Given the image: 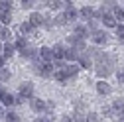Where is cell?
Instances as JSON below:
<instances>
[{"instance_id": "31", "label": "cell", "mask_w": 124, "mask_h": 122, "mask_svg": "<svg viewBox=\"0 0 124 122\" xmlns=\"http://www.w3.org/2000/svg\"><path fill=\"white\" fill-rule=\"evenodd\" d=\"M65 22H67V18H65V14H63V16H57V18H55V24H59V26H63Z\"/></svg>"}, {"instance_id": "23", "label": "cell", "mask_w": 124, "mask_h": 122, "mask_svg": "<svg viewBox=\"0 0 124 122\" xmlns=\"http://www.w3.org/2000/svg\"><path fill=\"white\" fill-rule=\"evenodd\" d=\"M85 120H87V122H101V116H99L97 112H89Z\"/></svg>"}, {"instance_id": "30", "label": "cell", "mask_w": 124, "mask_h": 122, "mask_svg": "<svg viewBox=\"0 0 124 122\" xmlns=\"http://www.w3.org/2000/svg\"><path fill=\"white\" fill-rule=\"evenodd\" d=\"M0 12H10V2L2 0V2H0Z\"/></svg>"}, {"instance_id": "19", "label": "cell", "mask_w": 124, "mask_h": 122, "mask_svg": "<svg viewBox=\"0 0 124 122\" xmlns=\"http://www.w3.org/2000/svg\"><path fill=\"white\" fill-rule=\"evenodd\" d=\"M14 102H16V97H12L10 93H6V95L2 97V104H6V106H12Z\"/></svg>"}, {"instance_id": "6", "label": "cell", "mask_w": 124, "mask_h": 122, "mask_svg": "<svg viewBox=\"0 0 124 122\" xmlns=\"http://www.w3.org/2000/svg\"><path fill=\"white\" fill-rule=\"evenodd\" d=\"M30 24H32L34 28L36 26H41L43 24V16H41L39 12H32V14H30Z\"/></svg>"}, {"instance_id": "4", "label": "cell", "mask_w": 124, "mask_h": 122, "mask_svg": "<svg viewBox=\"0 0 124 122\" xmlns=\"http://www.w3.org/2000/svg\"><path fill=\"white\" fill-rule=\"evenodd\" d=\"M102 22H104V26H108V28H116V26H118V24H116V18H114V14H110V12H104Z\"/></svg>"}, {"instance_id": "16", "label": "cell", "mask_w": 124, "mask_h": 122, "mask_svg": "<svg viewBox=\"0 0 124 122\" xmlns=\"http://www.w3.org/2000/svg\"><path fill=\"white\" fill-rule=\"evenodd\" d=\"M14 51H16V45H12V43H6V45H4V49H2L4 57H12Z\"/></svg>"}, {"instance_id": "35", "label": "cell", "mask_w": 124, "mask_h": 122, "mask_svg": "<svg viewBox=\"0 0 124 122\" xmlns=\"http://www.w3.org/2000/svg\"><path fill=\"white\" fill-rule=\"evenodd\" d=\"M0 69H4V67H2V57H0Z\"/></svg>"}, {"instance_id": "9", "label": "cell", "mask_w": 124, "mask_h": 122, "mask_svg": "<svg viewBox=\"0 0 124 122\" xmlns=\"http://www.w3.org/2000/svg\"><path fill=\"white\" fill-rule=\"evenodd\" d=\"M112 112L118 114V116L124 120V102H122V100H114V104H112Z\"/></svg>"}, {"instance_id": "13", "label": "cell", "mask_w": 124, "mask_h": 122, "mask_svg": "<svg viewBox=\"0 0 124 122\" xmlns=\"http://www.w3.org/2000/svg\"><path fill=\"white\" fill-rule=\"evenodd\" d=\"M97 91H99V93L101 95H110V85H108V83H104V81H99L97 83Z\"/></svg>"}, {"instance_id": "14", "label": "cell", "mask_w": 124, "mask_h": 122, "mask_svg": "<svg viewBox=\"0 0 124 122\" xmlns=\"http://www.w3.org/2000/svg\"><path fill=\"white\" fill-rule=\"evenodd\" d=\"M77 16H79V12H77V10H75V6L69 2V6L65 8V18H67V20H75Z\"/></svg>"}, {"instance_id": "37", "label": "cell", "mask_w": 124, "mask_h": 122, "mask_svg": "<svg viewBox=\"0 0 124 122\" xmlns=\"http://www.w3.org/2000/svg\"><path fill=\"white\" fill-rule=\"evenodd\" d=\"M120 122H124V120H120Z\"/></svg>"}, {"instance_id": "21", "label": "cell", "mask_w": 124, "mask_h": 122, "mask_svg": "<svg viewBox=\"0 0 124 122\" xmlns=\"http://www.w3.org/2000/svg\"><path fill=\"white\" fill-rule=\"evenodd\" d=\"M0 22L2 24H10L12 22V12H0Z\"/></svg>"}, {"instance_id": "2", "label": "cell", "mask_w": 124, "mask_h": 122, "mask_svg": "<svg viewBox=\"0 0 124 122\" xmlns=\"http://www.w3.org/2000/svg\"><path fill=\"white\" fill-rule=\"evenodd\" d=\"M36 67H38L36 71L41 75V77H49V75H53V65H49V63H43V65H39V63H38Z\"/></svg>"}, {"instance_id": "15", "label": "cell", "mask_w": 124, "mask_h": 122, "mask_svg": "<svg viewBox=\"0 0 124 122\" xmlns=\"http://www.w3.org/2000/svg\"><path fill=\"white\" fill-rule=\"evenodd\" d=\"M65 59H67V61H71V63H75V61L79 59V51H75L73 47L65 49Z\"/></svg>"}, {"instance_id": "25", "label": "cell", "mask_w": 124, "mask_h": 122, "mask_svg": "<svg viewBox=\"0 0 124 122\" xmlns=\"http://www.w3.org/2000/svg\"><path fill=\"white\" fill-rule=\"evenodd\" d=\"M12 34H10V30L8 28H0V39H8Z\"/></svg>"}, {"instance_id": "38", "label": "cell", "mask_w": 124, "mask_h": 122, "mask_svg": "<svg viewBox=\"0 0 124 122\" xmlns=\"http://www.w3.org/2000/svg\"><path fill=\"white\" fill-rule=\"evenodd\" d=\"M0 114H2V112H0Z\"/></svg>"}, {"instance_id": "12", "label": "cell", "mask_w": 124, "mask_h": 122, "mask_svg": "<svg viewBox=\"0 0 124 122\" xmlns=\"http://www.w3.org/2000/svg\"><path fill=\"white\" fill-rule=\"evenodd\" d=\"M53 59H57V61L65 59V47L63 45H55L53 47Z\"/></svg>"}, {"instance_id": "1", "label": "cell", "mask_w": 124, "mask_h": 122, "mask_svg": "<svg viewBox=\"0 0 124 122\" xmlns=\"http://www.w3.org/2000/svg\"><path fill=\"white\" fill-rule=\"evenodd\" d=\"M20 97L22 99H34V87H32V83H24L20 87Z\"/></svg>"}, {"instance_id": "33", "label": "cell", "mask_w": 124, "mask_h": 122, "mask_svg": "<svg viewBox=\"0 0 124 122\" xmlns=\"http://www.w3.org/2000/svg\"><path fill=\"white\" fill-rule=\"evenodd\" d=\"M116 77H118V81H120V83H124V69H118Z\"/></svg>"}, {"instance_id": "36", "label": "cell", "mask_w": 124, "mask_h": 122, "mask_svg": "<svg viewBox=\"0 0 124 122\" xmlns=\"http://www.w3.org/2000/svg\"><path fill=\"white\" fill-rule=\"evenodd\" d=\"M2 49H4V47H2V43H0V51H2Z\"/></svg>"}, {"instance_id": "24", "label": "cell", "mask_w": 124, "mask_h": 122, "mask_svg": "<svg viewBox=\"0 0 124 122\" xmlns=\"http://www.w3.org/2000/svg\"><path fill=\"white\" fill-rule=\"evenodd\" d=\"M114 18L120 20V22H124V10L122 8H114Z\"/></svg>"}, {"instance_id": "29", "label": "cell", "mask_w": 124, "mask_h": 122, "mask_svg": "<svg viewBox=\"0 0 124 122\" xmlns=\"http://www.w3.org/2000/svg\"><path fill=\"white\" fill-rule=\"evenodd\" d=\"M16 47H18L20 51H24V49H26V39H24V38H18V41H16Z\"/></svg>"}, {"instance_id": "5", "label": "cell", "mask_w": 124, "mask_h": 122, "mask_svg": "<svg viewBox=\"0 0 124 122\" xmlns=\"http://www.w3.org/2000/svg\"><path fill=\"white\" fill-rule=\"evenodd\" d=\"M110 73V63H99L97 65V75L99 77H108Z\"/></svg>"}, {"instance_id": "11", "label": "cell", "mask_w": 124, "mask_h": 122, "mask_svg": "<svg viewBox=\"0 0 124 122\" xmlns=\"http://www.w3.org/2000/svg\"><path fill=\"white\" fill-rule=\"evenodd\" d=\"M79 16H81V18H85V20H91L93 16H95V10H93L91 6H85V8H81V10H79Z\"/></svg>"}, {"instance_id": "20", "label": "cell", "mask_w": 124, "mask_h": 122, "mask_svg": "<svg viewBox=\"0 0 124 122\" xmlns=\"http://www.w3.org/2000/svg\"><path fill=\"white\" fill-rule=\"evenodd\" d=\"M55 79H57L59 83H67V79H69V77H67L65 69H63V71H55Z\"/></svg>"}, {"instance_id": "10", "label": "cell", "mask_w": 124, "mask_h": 122, "mask_svg": "<svg viewBox=\"0 0 124 122\" xmlns=\"http://www.w3.org/2000/svg\"><path fill=\"white\" fill-rule=\"evenodd\" d=\"M39 57H41L43 61H51V59H53V49H51V47H41V49H39Z\"/></svg>"}, {"instance_id": "26", "label": "cell", "mask_w": 124, "mask_h": 122, "mask_svg": "<svg viewBox=\"0 0 124 122\" xmlns=\"http://www.w3.org/2000/svg\"><path fill=\"white\" fill-rule=\"evenodd\" d=\"M6 122H20V118H18V114L8 112V114H6Z\"/></svg>"}, {"instance_id": "7", "label": "cell", "mask_w": 124, "mask_h": 122, "mask_svg": "<svg viewBox=\"0 0 124 122\" xmlns=\"http://www.w3.org/2000/svg\"><path fill=\"white\" fill-rule=\"evenodd\" d=\"M32 108H34L36 112H43L45 108H47V104H45L41 99H32Z\"/></svg>"}, {"instance_id": "34", "label": "cell", "mask_w": 124, "mask_h": 122, "mask_svg": "<svg viewBox=\"0 0 124 122\" xmlns=\"http://www.w3.org/2000/svg\"><path fill=\"white\" fill-rule=\"evenodd\" d=\"M4 95H6V91H4V87H0V99H2Z\"/></svg>"}, {"instance_id": "28", "label": "cell", "mask_w": 124, "mask_h": 122, "mask_svg": "<svg viewBox=\"0 0 124 122\" xmlns=\"http://www.w3.org/2000/svg\"><path fill=\"white\" fill-rule=\"evenodd\" d=\"M10 79V71L8 69H0V81H8Z\"/></svg>"}, {"instance_id": "3", "label": "cell", "mask_w": 124, "mask_h": 122, "mask_svg": "<svg viewBox=\"0 0 124 122\" xmlns=\"http://www.w3.org/2000/svg\"><path fill=\"white\" fill-rule=\"evenodd\" d=\"M93 41H95L97 45H104L106 43V34L104 32H99V30H97V32H93Z\"/></svg>"}, {"instance_id": "32", "label": "cell", "mask_w": 124, "mask_h": 122, "mask_svg": "<svg viewBox=\"0 0 124 122\" xmlns=\"http://www.w3.org/2000/svg\"><path fill=\"white\" fill-rule=\"evenodd\" d=\"M34 6V2H32V0H24V2H22V8L26 10V8H32Z\"/></svg>"}, {"instance_id": "27", "label": "cell", "mask_w": 124, "mask_h": 122, "mask_svg": "<svg viewBox=\"0 0 124 122\" xmlns=\"http://www.w3.org/2000/svg\"><path fill=\"white\" fill-rule=\"evenodd\" d=\"M116 36H118V39L120 41H124V26L120 24V26H116Z\"/></svg>"}, {"instance_id": "18", "label": "cell", "mask_w": 124, "mask_h": 122, "mask_svg": "<svg viewBox=\"0 0 124 122\" xmlns=\"http://www.w3.org/2000/svg\"><path fill=\"white\" fill-rule=\"evenodd\" d=\"M87 34H89V30H87L85 26H77V28H75V36H77V38H81V39H83Z\"/></svg>"}, {"instance_id": "8", "label": "cell", "mask_w": 124, "mask_h": 122, "mask_svg": "<svg viewBox=\"0 0 124 122\" xmlns=\"http://www.w3.org/2000/svg\"><path fill=\"white\" fill-rule=\"evenodd\" d=\"M81 71V65L79 63H69L67 67H65V73H67V77H75L77 73Z\"/></svg>"}, {"instance_id": "17", "label": "cell", "mask_w": 124, "mask_h": 122, "mask_svg": "<svg viewBox=\"0 0 124 122\" xmlns=\"http://www.w3.org/2000/svg\"><path fill=\"white\" fill-rule=\"evenodd\" d=\"M91 63H93V61H91V57L89 55H81L79 57V65H81V69L85 67V69H89L91 67Z\"/></svg>"}, {"instance_id": "22", "label": "cell", "mask_w": 124, "mask_h": 122, "mask_svg": "<svg viewBox=\"0 0 124 122\" xmlns=\"http://www.w3.org/2000/svg\"><path fill=\"white\" fill-rule=\"evenodd\" d=\"M20 30H22V34H30V32L34 30V26L30 24V20H26V22H24V24L20 26Z\"/></svg>"}]
</instances>
